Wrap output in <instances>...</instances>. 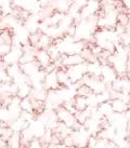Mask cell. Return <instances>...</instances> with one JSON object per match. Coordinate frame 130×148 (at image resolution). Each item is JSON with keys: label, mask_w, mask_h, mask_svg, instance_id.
I'll list each match as a JSON object with an SVG mask.
<instances>
[{"label": "cell", "mask_w": 130, "mask_h": 148, "mask_svg": "<svg viewBox=\"0 0 130 148\" xmlns=\"http://www.w3.org/2000/svg\"><path fill=\"white\" fill-rule=\"evenodd\" d=\"M66 148H77L76 146H68V147H66Z\"/></svg>", "instance_id": "obj_14"}, {"label": "cell", "mask_w": 130, "mask_h": 148, "mask_svg": "<svg viewBox=\"0 0 130 148\" xmlns=\"http://www.w3.org/2000/svg\"><path fill=\"white\" fill-rule=\"evenodd\" d=\"M11 49H12V45H7V43L0 42V58L6 56L11 51Z\"/></svg>", "instance_id": "obj_13"}, {"label": "cell", "mask_w": 130, "mask_h": 148, "mask_svg": "<svg viewBox=\"0 0 130 148\" xmlns=\"http://www.w3.org/2000/svg\"><path fill=\"white\" fill-rule=\"evenodd\" d=\"M20 65V64H19ZM21 67V71L27 76V77H32L35 74H37L39 70H41V66L39 65V63L37 61H34L32 63H26V64H23V65H20Z\"/></svg>", "instance_id": "obj_3"}, {"label": "cell", "mask_w": 130, "mask_h": 148, "mask_svg": "<svg viewBox=\"0 0 130 148\" xmlns=\"http://www.w3.org/2000/svg\"><path fill=\"white\" fill-rule=\"evenodd\" d=\"M60 60L62 62V65L65 67H73V66H77L86 63L80 54H71V55L61 54Z\"/></svg>", "instance_id": "obj_2"}, {"label": "cell", "mask_w": 130, "mask_h": 148, "mask_svg": "<svg viewBox=\"0 0 130 148\" xmlns=\"http://www.w3.org/2000/svg\"><path fill=\"white\" fill-rule=\"evenodd\" d=\"M6 71H7V74L10 78L14 79L17 76V75H20L22 71H21V67L19 64H13V65H9L7 66V68H6Z\"/></svg>", "instance_id": "obj_9"}, {"label": "cell", "mask_w": 130, "mask_h": 148, "mask_svg": "<svg viewBox=\"0 0 130 148\" xmlns=\"http://www.w3.org/2000/svg\"><path fill=\"white\" fill-rule=\"evenodd\" d=\"M42 84H44V89L46 91H57L62 89L60 84H59V81H57V69L46 75Z\"/></svg>", "instance_id": "obj_1"}, {"label": "cell", "mask_w": 130, "mask_h": 148, "mask_svg": "<svg viewBox=\"0 0 130 148\" xmlns=\"http://www.w3.org/2000/svg\"><path fill=\"white\" fill-rule=\"evenodd\" d=\"M7 146L9 148H21V133L14 132L12 136L7 140Z\"/></svg>", "instance_id": "obj_7"}, {"label": "cell", "mask_w": 130, "mask_h": 148, "mask_svg": "<svg viewBox=\"0 0 130 148\" xmlns=\"http://www.w3.org/2000/svg\"><path fill=\"white\" fill-rule=\"evenodd\" d=\"M74 107L76 111H84L88 108V101L87 97L82 96H74Z\"/></svg>", "instance_id": "obj_6"}, {"label": "cell", "mask_w": 130, "mask_h": 148, "mask_svg": "<svg viewBox=\"0 0 130 148\" xmlns=\"http://www.w3.org/2000/svg\"><path fill=\"white\" fill-rule=\"evenodd\" d=\"M20 107L22 111H26V112H32V104L30 96H27L25 99H21Z\"/></svg>", "instance_id": "obj_10"}, {"label": "cell", "mask_w": 130, "mask_h": 148, "mask_svg": "<svg viewBox=\"0 0 130 148\" xmlns=\"http://www.w3.org/2000/svg\"><path fill=\"white\" fill-rule=\"evenodd\" d=\"M109 102H110L112 111L115 112V114H120V115H122V114H125V112L129 109V105H128V103L120 99H110Z\"/></svg>", "instance_id": "obj_4"}, {"label": "cell", "mask_w": 130, "mask_h": 148, "mask_svg": "<svg viewBox=\"0 0 130 148\" xmlns=\"http://www.w3.org/2000/svg\"><path fill=\"white\" fill-rule=\"evenodd\" d=\"M92 94H94L92 90L90 89L89 86L82 84L80 88H78L76 90V96H82V97H89Z\"/></svg>", "instance_id": "obj_12"}, {"label": "cell", "mask_w": 130, "mask_h": 148, "mask_svg": "<svg viewBox=\"0 0 130 148\" xmlns=\"http://www.w3.org/2000/svg\"><path fill=\"white\" fill-rule=\"evenodd\" d=\"M116 22H117V24L122 25V26H124V27H127V26L130 24V16H129V14H128V13H125V12L117 13Z\"/></svg>", "instance_id": "obj_11"}, {"label": "cell", "mask_w": 130, "mask_h": 148, "mask_svg": "<svg viewBox=\"0 0 130 148\" xmlns=\"http://www.w3.org/2000/svg\"><path fill=\"white\" fill-rule=\"evenodd\" d=\"M36 61L41 66V69H45L50 64H52L51 58L49 55L48 51L46 50H37L36 52Z\"/></svg>", "instance_id": "obj_5"}, {"label": "cell", "mask_w": 130, "mask_h": 148, "mask_svg": "<svg viewBox=\"0 0 130 148\" xmlns=\"http://www.w3.org/2000/svg\"><path fill=\"white\" fill-rule=\"evenodd\" d=\"M32 86L28 84V83H24L22 86H17V92H16V96H19L20 99H25L30 95V92H32Z\"/></svg>", "instance_id": "obj_8"}]
</instances>
